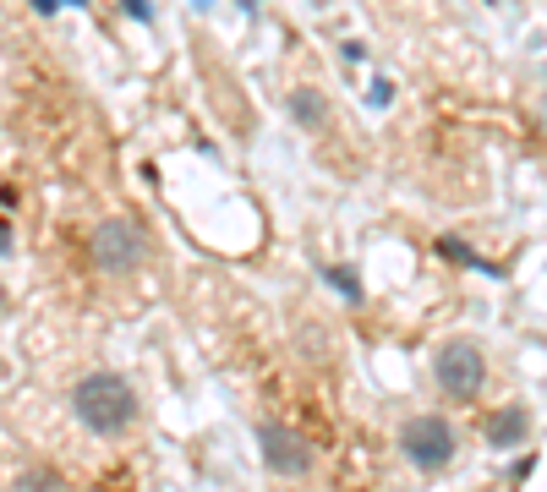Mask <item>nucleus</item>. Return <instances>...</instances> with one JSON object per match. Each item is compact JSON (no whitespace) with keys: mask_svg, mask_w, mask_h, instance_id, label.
I'll list each match as a JSON object with an SVG mask.
<instances>
[{"mask_svg":"<svg viewBox=\"0 0 547 492\" xmlns=\"http://www.w3.org/2000/svg\"><path fill=\"white\" fill-rule=\"evenodd\" d=\"M72 405H77V421H83L88 432H99V438H115V432H126L137 421V394H132V383L115 378V372L83 378L72 394Z\"/></svg>","mask_w":547,"mask_h":492,"instance_id":"f257e3e1","label":"nucleus"},{"mask_svg":"<svg viewBox=\"0 0 547 492\" xmlns=\"http://www.w3.org/2000/svg\"><path fill=\"white\" fill-rule=\"evenodd\" d=\"M88 252H93V263H99L104 274H132V268L148 257V236H143V225H132V219H99Z\"/></svg>","mask_w":547,"mask_h":492,"instance_id":"f03ea898","label":"nucleus"},{"mask_svg":"<svg viewBox=\"0 0 547 492\" xmlns=\"http://www.w3.org/2000/svg\"><path fill=\"white\" fill-rule=\"evenodd\" d=\"M400 449L416 471H444L455 460V427L444 416H411L400 427Z\"/></svg>","mask_w":547,"mask_h":492,"instance_id":"7ed1b4c3","label":"nucleus"},{"mask_svg":"<svg viewBox=\"0 0 547 492\" xmlns=\"http://www.w3.org/2000/svg\"><path fill=\"white\" fill-rule=\"evenodd\" d=\"M433 372H438V389H444L449 400H476L482 383H487V361L471 339H449V345L438 350Z\"/></svg>","mask_w":547,"mask_h":492,"instance_id":"20e7f679","label":"nucleus"},{"mask_svg":"<svg viewBox=\"0 0 547 492\" xmlns=\"http://www.w3.org/2000/svg\"><path fill=\"white\" fill-rule=\"evenodd\" d=\"M258 449H263V465H274L279 476H301L312 465L307 438H296L285 421H263V427H258Z\"/></svg>","mask_w":547,"mask_h":492,"instance_id":"39448f33","label":"nucleus"},{"mask_svg":"<svg viewBox=\"0 0 547 492\" xmlns=\"http://www.w3.org/2000/svg\"><path fill=\"white\" fill-rule=\"evenodd\" d=\"M526 427H531L526 410H498V416L487 421V443H493V449H515V443H526Z\"/></svg>","mask_w":547,"mask_h":492,"instance_id":"423d86ee","label":"nucleus"},{"mask_svg":"<svg viewBox=\"0 0 547 492\" xmlns=\"http://www.w3.org/2000/svg\"><path fill=\"white\" fill-rule=\"evenodd\" d=\"M290 115H296L301 126H312V132H318V126L329 121V104H323L318 88H296V93H290Z\"/></svg>","mask_w":547,"mask_h":492,"instance_id":"0eeeda50","label":"nucleus"},{"mask_svg":"<svg viewBox=\"0 0 547 492\" xmlns=\"http://www.w3.org/2000/svg\"><path fill=\"white\" fill-rule=\"evenodd\" d=\"M11 492H66V482L50 471V465H28V471L17 476V487Z\"/></svg>","mask_w":547,"mask_h":492,"instance_id":"6e6552de","label":"nucleus"},{"mask_svg":"<svg viewBox=\"0 0 547 492\" xmlns=\"http://www.w3.org/2000/svg\"><path fill=\"white\" fill-rule=\"evenodd\" d=\"M438 252H444V257H455V263H465V268H482V274H498L493 263H482L476 252H465V241H455V236H444V241H438Z\"/></svg>","mask_w":547,"mask_h":492,"instance_id":"1a4fd4ad","label":"nucleus"},{"mask_svg":"<svg viewBox=\"0 0 547 492\" xmlns=\"http://www.w3.org/2000/svg\"><path fill=\"white\" fill-rule=\"evenodd\" d=\"M323 274H329V285L340 290V296L351 301V307H356V301H362V279H356L351 268H323Z\"/></svg>","mask_w":547,"mask_h":492,"instance_id":"9d476101","label":"nucleus"},{"mask_svg":"<svg viewBox=\"0 0 547 492\" xmlns=\"http://www.w3.org/2000/svg\"><path fill=\"white\" fill-rule=\"evenodd\" d=\"M121 6H126V11H132V17H137V22H154V6H148V0H121Z\"/></svg>","mask_w":547,"mask_h":492,"instance_id":"9b49d317","label":"nucleus"},{"mask_svg":"<svg viewBox=\"0 0 547 492\" xmlns=\"http://www.w3.org/2000/svg\"><path fill=\"white\" fill-rule=\"evenodd\" d=\"M55 6H61V0H33V11H44V17H50Z\"/></svg>","mask_w":547,"mask_h":492,"instance_id":"f8f14e48","label":"nucleus"},{"mask_svg":"<svg viewBox=\"0 0 547 492\" xmlns=\"http://www.w3.org/2000/svg\"><path fill=\"white\" fill-rule=\"evenodd\" d=\"M6 252H11V230L0 225V257H6Z\"/></svg>","mask_w":547,"mask_h":492,"instance_id":"ddd939ff","label":"nucleus"}]
</instances>
